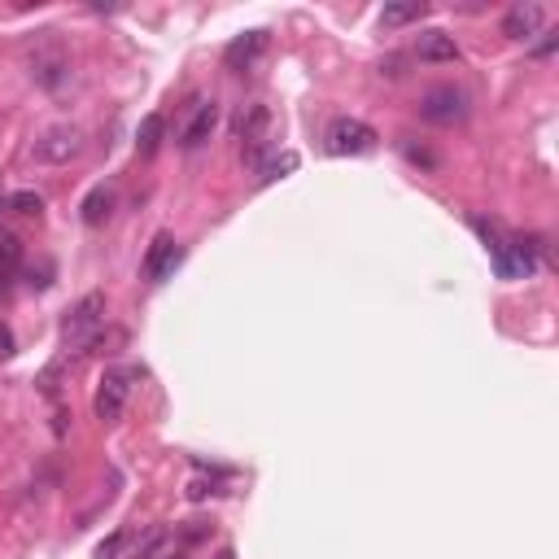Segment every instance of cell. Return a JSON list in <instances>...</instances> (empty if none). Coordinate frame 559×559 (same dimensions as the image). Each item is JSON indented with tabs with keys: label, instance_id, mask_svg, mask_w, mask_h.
Masks as SVG:
<instances>
[{
	"label": "cell",
	"instance_id": "277c9868",
	"mask_svg": "<svg viewBox=\"0 0 559 559\" xmlns=\"http://www.w3.org/2000/svg\"><path fill=\"white\" fill-rule=\"evenodd\" d=\"M420 114L428 118V123H442V127H455L468 118V97H463L459 88H433V92H424V101H420Z\"/></svg>",
	"mask_w": 559,
	"mask_h": 559
},
{
	"label": "cell",
	"instance_id": "8992f818",
	"mask_svg": "<svg viewBox=\"0 0 559 559\" xmlns=\"http://www.w3.org/2000/svg\"><path fill=\"white\" fill-rule=\"evenodd\" d=\"M263 53H267V31H245L223 49V66H228L232 75H245V70H254V62Z\"/></svg>",
	"mask_w": 559,
	"mask_h": 559
},
{
	"label": "cell",
	"instance_id": "9a60e30c",
	"mask_svg": "<svg viewBox=\"0 0 559 559\" xmlns=\"http://www.w3.org/2000/svg\"><path fill=\"white\" fill-rule=\"evenodd\" d=\"M18 267H22V245H18V236H0V289H5V284L18 276Z\"/></svg>",
	"mask_w": 559,
	"mask_h": 559
},
{
	"label": "cell",
	"instance_id": "44dd1931",
	"mask_svg": "<svg viewBox=\"0 0 559 559\" xmlns=\"http://www.w3.org/2000/svg\"><path fill=\"white\" fill-rule=\"evenodd\" d=\"M533 53H538V57H551V53H555V31H546V40H542Z\"/></svg>",
	"mask_w": 559,
	"mask_h": 559
},
{
	"label": "cell",
	"instance_id": "2e32d148",
	"mask_svg": "<svg viewBox=\"0 0 559 559\" xmlns=\"http://www.w3.org/2000/svg\"><path fill=\"white\" fill-rule=\"evenodd\" d=\"M424 14H428L424 0H411V5H385L380 22H385V27H402V22H415V18H424Z\"/></svg>",
	"mask_w": 559,
	"mask_h": 559
},
{
	"label": "cell",
	"instance_id": "7c38bea8",
	"mask_svg": "<svg viewBox=\"0 0 559 559\" xmlns=\"http://www.w3.org/2000/svg\"><path fill=\"white\" fill-rule=\"evenodd\" d=\"M415 53H420V62H455V57H459V44L450 40L446 31H424L420 44H415Z\"/></svg>",
	"mask_w": 559,
	"mask_h": 559
},
{
	"label": "cell",
	"instance_id": "6da1fadb",
	"mask_svg": "<svg viewBox=\"0 0 559 559\" xmlns=\"http://www.w3.org/2000/svg\"><path fill=\"white\" fill-rule=\"evenodd\" d=\"M35 162H44V166H66V162H75L79 153H83V132L79 127H70V123H57L49 127L40 140H35Z\"/></svg>",
	"mask_w": 559,
	"mask_h": 559
},
{
	"label": "cell",
	"instance_id": "ffe728a7",
	"mask_svg": "<svg viewBox=\"0 0 559 559\" xmlns=\"http://www.w3.org/2000/svg\"><path fill=\"white\" fill-rule=\"evenodd\" d=\"M9 354H14V332L0 324V359H9Z\"/></svg>",
	"mask_w": 559,
	"mask_h": 559
},
{
	"label": "cell",
	"instance_id": "ba28073f",
	"mask_svg": "<svg viewBox=\"0 0 559 559\" xmlns=\"http://www.w3.org/2000/svg\"><path fill=\"white\" fill-rule=\"evenodd\" d=\"M127 376H136V372H110L101 380V389H97V420H118V415H123Z\"/></svg>",
	"mask_w": 559,
	"mask_h": 559
},
{
	"label": "cell",
	"instance_id": "e0dca14e",
	"mask_svg": "<svg viewBox=\"0 0 559 559\" xmlns=\"http://www.w3.org/2000/svg\"><path fill=\"white\" fill-rule=\"evenodd\" d=\"M297 166V153H284V158H276V162H267L263 166V184H271V180H280L284 171H293Z\"/></svg>",
	"mask_w": 559,
	"mask_h": 559
},
{
	"label": "cell",
	"instance_id": "52a82bcc",
	"mask_svg": "<svg viewBox=\"0 0 559 559\" xmlns=\"http://www.w3.org/2000/svg\"><path fill=\"white\" fill-rule=\"evenodd\" d=\"M180 258H184V249L175 236H153V245H149V254H145V276L149 280H166L175 267H180Z\"/></svg>",
	"mask_w": 559,
	"mask_h": 559
},
{
	"label": "cell",
	"instance_id": "5b68a950",
	"mask_svg": "<svg viewBox=\"0 0 559 559\" xmlns=\"http://www.w3.org/2000/svg\"><path fill=\"white\" fill-rule=\"evenodd\" d=\"M101 324H105V293L79 297L75 311H70V319H66V341L83 346V341H92V332H97Z\"/></svg>",
	"mask_w": 559,
	"mask_h": 559
},
{
	"label": "cell",
	"instance_id": "ac0fdd59",
	"mask_svg": "<svg viewBox=\"0 0 559 559\" xmlns=\"http://www.w3.org/2000/svg\"><path fill=\"white\" fill-rule=\"evenodd\" d=\"M40 206H44V201L35 193H18L14 197V210H22V214H40Z\"/></svg>",
	"mask_w": 559,
	"mask_h": 559
},
{
	"label": "cell",
	"instance_id": "3957f363",
	"mask_svg": "<svg viewBox=\"0 0 559 559\" xmlns=\"http://www.w3.org/2000/svg\"><path fill=\"white\" fill-rule=\"evenodd\" d=\"M267 132H271V110L263 101H249L241 114H236V140L245 145V158L258 162V153L267 145Z\"/></svg>",
	"mask_w": 559,
	"mask_h": 559
},
{
	"label": "cell",
	"instance_id": "5bb4252c",
	"mask_svg": "<svg viewBox=\"0 0 559 559\" xmlns=\"http://www.w3.org/2000/svg\"><path fill=\"white\" fill-rule=\"evenodd\" d=\"M162 132H166V123H162V114H149L145 123H140V132H136V149H140V158H153L162 145Z\"/></svg>",
	"mask_w": 559,
	"mask_h": 559
},
{
	"label": "cell",
	"instance_id": "4fadbf2b",
	"mask_svg": "<svg viewBox=\"0 0 559 559\" xmlns=\"http://www.w3.org/2000/svg\"><path fill=\"white\" fill-rule=\"evenodd\" d=\"M83 223H88V228H101L105 219H110V210H114V193L110 188H92L88 197H83Z\"/></svg>",
	"mask_w": 559,
	"mask_h": 559
},
{
	"label": "cell",
	"instance_id": "7a4b0ae2",
	"mask_svg": "<svg viewBox=\"0 0 559 559\" xmlns=\"http://www.w3.org/2000/svg\"><path fill=\"white\" fill-rule=\"evenodd\" d=\"M324 140H328V153H337V158H359V153L376 149V132L359 123V118H337Z\"/></svg>",
	"mask_w": 559,
	"mask_h": 559
},
{
	"label": "cell",
	"instance_id": "9c48e42d",
	"mask_svg": "<svg viewBox=\"0 0 559 559\" xmlns=\"http://www.w3.org/2000/svg\"><path fill=\"white\" fill-rule=\"evenodd\" d=\"M31 79L40 83V88H49V92H57L62 83L70 79V62H66V53H35L31 57Z\"/></svg>",
	"mask_w": 559,
	"mask_h": 559
},
{
	"label": "cell",
	"instance_id": "8fae6325",
	"mask_svg": "<svg viewBox=\"0 0 559 559\" xmlns=\"http://www.w3.org/2000/svg\"><path fill=\"white\" fill-rule=\"evenodd\" d=\"M214 123H219V105H214V101H201L197 110H193V118H188V127H184L180 145H184V149H201V145L210 140Z\"/></svg>",
	"mask_w": 559,
	"mask_h": 559
},
{
	"label": "cell",
	"instance_id": "d6986e66",
	"mask_svg": "<svg viewBox=\"0 0 559 559\" xmlns=\"http://www.w3.org/2000/svg\"><path fill=\"white\" fill-rule=\"evenodd\" d=\"M118 546H123V533H114L110 542H101V546H97V559H114V555H118Z\"/></svg>",
	"mask_w": 559,
	"mask_h": 559
},
{
	"label": "cell",
	"instance_id": "30bf717a",
	"mask_svg": "<svg viewBox=\"0 0 559 559\" xmlns=\"http://www.w3.org/2000/svg\"><path fill=\"white\" fill-rule=\"evenodd\" d=\"M546 22V9L542 5H511L507 18H503V35L511 40H529V35H538Z\"/></svg>",
	"mask_w": 559,
	"mask_h": 559
},
{
	"label": "cell",
	"instance_id": "7402d4cb",
	"mask_svg": "<svg viewBox=\"0 0 559 559\" xmlns=\"http://www.w3.org/2000/svg\"><path fill=\"white\" fill-rule=\"evenodd\" d=\"M219 559H236V551H232V546H223V551H219Z\"/></svg>",
	"mask_w": 559,
	"mask_h": 559
}]
</instances>
